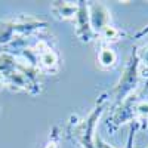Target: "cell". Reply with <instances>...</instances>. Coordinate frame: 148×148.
I'll return each mask as SVG.
<instances>
[{"label": "cell", "instance_id": "6da1fadb", "mask_svg": "<svg viewBox=\"0 0 148 148\" xmlns=\"http://www.w3.org/2000/svg\"><path fill=\"white\" fill-rule=\"evenodd\" d=\"M0 82H2V79H0Z\"/></svg>", "mask_w": 148, "mask_h": 148}]
</instances>
